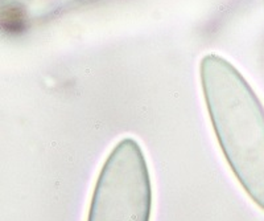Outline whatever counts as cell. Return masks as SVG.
I'll list each match as a JSON object with an SVG mask.
<instances>
[{
	"mask_svg": "<svg viewBox=\"0 0 264 221\" xmlns=\"http://www.w3.org/2000/svg\"><path fill=\"white\" fill-rule=\"evenodd\" d=\"M206 107L226 162L252 201L264 211V109L242 75L223 58L202 60Z\"/></svg>",
	"mask_w": 264,
	"mask_h": 221,
	"instance_id": "1",
	"label": "cell"
},
{
	"mask_svg": "<svg viewBox=\"0 0 264 221\" xmlns=\"http://www.w3.org/2000/svg\"><path fill=\"white\" fill-rule=\"evenodd\" d=\"M152 181L140 144L124 138L111 150L96 179L87 221H151Z\"/></svg>",
	"mask_w": 264,
	"mask_h": 221,
	"instance_id": "2",
	"label": "cell"
}]
</instances>
